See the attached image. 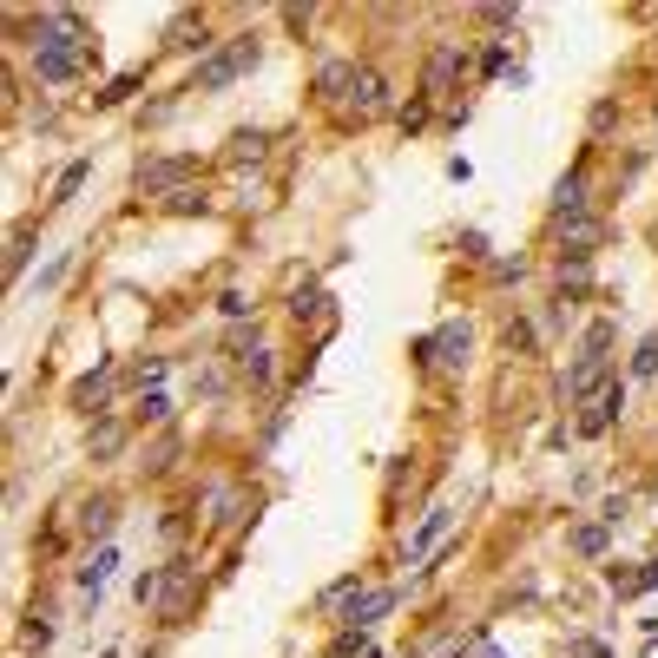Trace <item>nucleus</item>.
<instances>
[{
	"mask_svg": "<svg viewBox=\"0 0 658 658\" xmlns=\"http://www.w3.org/2000/svg\"><path fill=\"white\" fill-rule=\"evenodd\" d=\"M79 66H86V27H79V14H66V7L40 14V33H33V73L47 79V86H66V79H79Z\"/></svg>",
	"mask_w": 658,
	"mask_h": 658,
	"instance_id": "obj_1",
	"label": "nucleus"
},
{
	"mask_svg": "<svg viewBox=\"0 0 658 658\" xmlns=\"http://www.w3.org/2000/svg\"><path fill=\"white\" fill-rule=\"evenodd\" d=\"M251 66H257V40L244 33V40H231L224 53H211V60L198 66V86H204V93H218V86H231V79L251 73Z\"/></svg>",
	"mask_w": 658,
	"mask_h": 658,
	"instance_id": "obj_2",
	"label": "nucleus"
},
{
	"mask_svg": "<svg viewBox=\"0 0 658 658\" xmlns=\"http://www.w3.org/2000/svg\"><path fill=\"white\" fill-rule=\"evenodd\" d=\"M422 362L428 369H461V362H468V323H441L422 343Z\"/></svg>",
	"mask_w": 658,
	"mask_h": 658,
	"instance_id": "obj_3",
	"label": "nucleus"
},
{
	"mask_svg": "<svg viewBox=\"0 0 658 658\" xmlns=\"http://www.w3.org/2000/svg\"><path fill=\"white\" fill-rule=\"evenodd\" d=\"M553 231H560V251L580 264V257H593V244L606 231H599V218H586V211H573V218H553Z\"/></svg>",
	"mask_w": 658,
	"mask_h": 658,
	"instance_id": "obj_4",
	"label": "nucleus"
},
{
	"mask_svg": "<svg viewBox=\"0 0 658 658\" xmlns=\"http://www.w3.org/2000/svg\"><path fill=\"white\" fill-rule=\"evenodd\" d=\"M349 112H356V119H376V112H389V86H382V73H369V66H362L356 73V86H349V99H343Z\"/></svg>",
	"mask_w": 658,
	"mask_h": 658,
	"instance_id": "obj_5",
	"label": "nucleus"
},
{
	"mask_svg": "<svg viewBox=\"0 0 658 658\" xmlns=\"http://www.w3.org/2000/svg\"><path fill=\"white\" fill-rule=\"evenodd\" d=\"M461 66H468V53H461V47H435V53H428V79H422V93H428V99H448V86H455Z\"/></svg>",
	"mask_w": 658,
	"mask_h": 658,
	"instance_id": "obj_6",
	"label": "nucleus"
},
{
	"mask_svg": "<svg viewBox=\"0 0 658 658\" xmlns=\"http://www.w3.org/2000/svg\"><path fill=\"white\" fill-rule=\"evenodd\" d=\"M619 408H626V382H606V389H599L593 402H586V415H580V435H606Z\"/></svg>",
	"mask_w": 658,
	"mask_h": 658,
	"instance_id": "obj_7",
	"label": "nucleus"
},
{
	"mask_svg": "<svg viewBox=\"0 0 658 658\" xmlns=\"http://www.w3.org/2000/svg\"><path fill=\"white\" fill-rule=\"evenodd\" d=\"M191 178V158H152V165H139V191H185Z\"/></svg>",
	"mask_w": 658,
	"mask_h": 658,
	"instance_id": "obj_8",
	"label": "nucleus"
},
{
	"mask_svg": "<svg viewBox=\"0 0 658 658\" xmlns=\"http://www.w3.org/2000/svg\"><path fill=\"white\" fill-rule=\"evenodd\" d=\"M448 527H455V507H428L422 527H415V540H408V560H428V547H435Z\"/></svg>",
	"mask_w": 658,
	"mask_h": 658,
	"instance_id": "obj_9",
	"label": "nucleus"
},
{
	"mask_svg": "<svg viewBox=\"0 0 658 658\" xmlns=\"http://www.w3.org/2000/svg\"><path fill=\"white\" fill-rule=\"evenodd\" d=\"M573 211H586V185H580V172H566L560 185H553V218H573Z\"/></svg>",
	"mask_w": 658,
	"mask_h": 658,
	"instance_id": "obj_10",
	"label": "nucleus"
},
{
	"mask_svg": "<svg viewBox=\"0 0 658 658\" xmlns=\"http://www.w3.org/2000/svg\"><path fill=\"white\" fill-rule=\"evenodd\" d=\"M112 566H119V553H112V547H99V553H93V566L79 573V593H93V599H99V586H106V573H112Z\"/></svg>",
	"mask_w": 658,
	"mask_h": 658,
	"instance_id": "obj_11",
	"label": "nucleus"
},
{
	"mask_svg": "<svg viewBox=\"0 0 658 658\" xmlns=\"http://www.w3.org/2000/svg\"><path fill=\"white\" fill-rule=\"evenodd\" d=\"M389 606H395V593H389V586H376V593H362V599H356V626H376V619H382Z\"/></svg>",
	"mask_w": 658,
	"mask_h": 658,
	"instance_id": "obj_12",
	"label": "nucleus"
},
{
	"mask_svg": "<svg viewBox=\"0 0 658 658\" xmlns=\"http://www.w3.org/2000/svg\"><path fill=\"white\" fill-rule=\"evenodd\" d=\"M86 172H93V158H73V165L60 172V185H53V204H66V198H73V191L86 185Z\"/></svg>",
	"mask_w": 658,
	"mask_h": 658,
	"instance_id": "obj_13",
	"label": "nucleus"
},
{
	"mask_svg": "<svg viewBox=\"0 0 658 658\" xmlns=\"http://www.w3.org/2000/svg\"><path fill=\"white\" fill-rule=\"evenodd\" d=\"M573 553L599 560V553H606V520H593V527H573Z\"/></svg>",
	"mask_w": 658,
	"mask_h": 658,
	"instance_id": "obj_14",
	"label": "nucleus"
},
{
	"mask_svg": "<svg viewBox=\"0 0 658 658\" xmlns=\"http://www.w3.org/2000/svg\"><path fill=\"white\" fill-rule=\"evenodd\" d=\"M172 47H204V20L198 14H178L172 20Z\"/></svg>",
	"mask_w": 658,
	"mask_h": 658,
	"instance_id": "obj_15",
	"label": "nucleus"
},
{
	"mask_svg": "<svg viewBox=\"0 0 658 658\" xmlns=\"http://www.w3.org/2000/svg\"><path fill=\"white\" fill-rule=\"evenodd\" d=\"M632 376H658V336H645L639 356H632Z\"/></svg>",
	"mask_w": 658,
	"mask_h": 658,
	"instance_id": "obj_16",
	"label": "nucleus"
},
{
	"mask_svg": "<svg viewBox=\"0 0 658 658\" xmlns=\"http://www.w3.org/2000/svg\"><path fill=\"white\" fill-rule=\"evenodd\" d=\"M119 441H126V428H119V422H106V428L93 435V455H119Z\"/></svg>",
	"mask_w": 658,
	"mask_h": 658,
	"instance_id": "obj_17",
	"label": "nucleus"
},
{
	"mask_svg": "<svg viewBox=\"0 0 658 658\" xmlns=\"http://www.w3.org/2000/svg\"><path fill=\"white\" fill-rule=\"evenodd\" d=\"M237 362H244V376H251V382H270V349H251V356H237Z\"/></svg>",
	"mask_w": 658,
	"mask_h": 658,
	"instance_id": "obj_18",
	"label": "nucleus"
},
{
	"mask_svg": "<svg viewBox=\"0 0 658 658\" xmlns=\"http://www.w3.org/2000/svg\"><path fill=\"white\" fill-rule=\"evenodd\" d=\"M79 527H86V533H106V527H112V507H106V501H93V507H86V520H79Z\"/></svg>",
	"mask_w": 658,
	"mask_h": 658,
	"instance_id": "obj_19",
	"label": "nucleus"
},
{
	"mask_svg": "<svg viewBox=\"0 0 658 658\" xmlns=\"http://www.w3.org/2000/svg\"><path fill=\"white\" fill-rule=\"evenodd\" d=\"M474 658H501V652H494V645H487V639H481V645H474Z\"/></svg>",
	"mask_w": 658,
	"mask_h": 658,
	"instance_id": "obj_20",
	"label": "nucleus"
}]
</instances>
